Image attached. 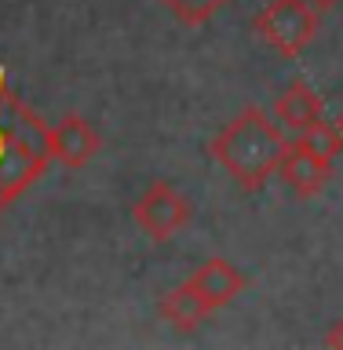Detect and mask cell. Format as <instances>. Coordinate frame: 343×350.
Masks as SVG:
<instances>
[{"instance_id": "5bb4252c", "label": "cell", "mask_w": 343, "mask_h": 350, "mask_svg": "<svg viewBox=\"0 0 343 350\" xmlns=\"http://www.w3.org/2000/svg\"><path fill=\"white\" fill-rule=\"evenodd\" d=\"M336 128H340V135H343V113H340V120H336Z\"/></svg>"}, {"instance_id": "277c9868", "label": "cell", "mask_w": 343, "mask_h": 350, "mask_svg": "<svg viewBox=\"0 0 343 350\" xmlns=\"http://www.w3.org/2000/svg\"><path fill=\"white\" fill-rule=\"evenodd\" d=\"M190 215H194L190 201H186L168 179H153L147 190L139 193L136 208H131L136 226L153 241V245H164V241H172L179 230H186Z\"/></svg>"}, {"instance_id": "ba28073f", "label": "cell", "mask_w": 343, "mask_h": 350, "mask_svg": "<svg viewBox=\"0 0 343 350\" xmlns=\"http://www.w3.org/2000/svg\"><path fill=\"white\" fill-rule=\"evenodd\" d=\"M274 120L285 135H303L307 128H314L322 120V98L303 77H292L285 84V92L274 98Z\"/></svg>"}, {"instance_id": "6da1fadb", "label": "cell", "mask_w": 343, "mask_h": 350, "mask_svg": "<svg viewBox=\"0 0 343 350\" xmlns=\"http://www.w3.org/2000/svg\"><path fill=\"white\" fill-rule=\"evenodd\" d=\"M51 124L15 92L0 66V215L48 172Z\"/></svg>"}, {"instance_id": "4fadbf2b", "label": "cell", "mask_w": 343, "mask_h": 350, "mask_svg": "<svg viewBox=\"0 0 343 350\" xmlns=\"http://www.w3.org/2000/svg\"><path fill=\"white\" fill-rule=\"evenodd\" d=\"M311 4H314L318 11H329V8H336V4H340V0H311Z\"/></svg>"}, {"instance_id": "8fae6325", "label": "cell", "mask_w": 343, "mask_h": 350, "mask_svg": "<svg viewBox=\"0 0 343 350\" xmlns=\"http://www.w3.org/2000/svg\"><path fill=\"white\" fill-rule=\"evenodd\" d=\"M296 139L307 142L314 153H322V157H329V161H336L343 153V135H340L336 124H329V120H318L314 128H307L303 135H296Z\"/></svg>"}, {"instance_id": "9c48e42d", "label": "cell", "mask_w": 343, "mask_h": 350, "mask_svg": "<svg viewBox=\"0 0 343 350\" xmlns=\"http://www.w3.org/2000/svg\"><path fill=\"white\" fill-rule=\"evenodd\" d=\"M157 314H161V321H168L175 328V332H194L212 310H208V306L201 303V295L183 281V284H175V288H168L161 295Z\"/></svg>"}, {"instance_id": "7a4b0ae2", "label": "cell", "mask_w": 343, "mask_h": 350, "mask_svg": "<svg viewBox=\"0 0 343 350\" xmlns=\"http://www.w3.org/2000/svg\"><path fill=\"white\" fill-rule=\"evenodd\" d=\"M285 131L278 128L263 106H245L227 120L212 135L208 150H212L216 164L234 179L245 193H256L267 186V179L278 172V161L285 153Z\"/></svg>"}, {"instance_id": "5b68a950", "label": "cell", "mask_w": 343, "mask_h": 350, "mask_svg": "<svg viewBox=\"0 0 343 350\" xmlns=\"http://www.w3.org/2000/svg\"><path fill=\"white\" fill-rule=\"evenodd\" d=\"M278 179L285 183V190H292L300 201H311V197H318L329 186V179H333V161L322 157V153H314L307 142L292 139L289 146H285L281 161H278Z\"/></svg>"}, {"instance_id": "7c38bea8", "label": "cell", "mask_w": 343, "mask_h": 350, "mask_svg": "<svg viewBox=\"0 0 343 350\" xmlns=\"http://www.w3.org/2000/svg\"><path fill=\"white\" fill-rule=\"evenodd\" d=\"M325 347H329V350H343V317L325 332Z\"/></svg>"}, {"instance_id": "3957f363", "label": "cell", "mask_w": 343, "mask_h": 350, "mask_svg": "<svg viewBox=\"0 0 343 350\" xmlns=\"http://www.w3.org/2000/svg\"><path fill=\"white\" fill-rule=\"evenodd\" d=\"M318 26H322V11L311 0H270L252 18V29L285 59H296L314 40Z\"/></svg>"}, {"instance_id": "8992f818", "label": "cell", "mask_w": 343, "mask_h": 350, "mask_svg": "<svg viewBox=\"0 0 343 350\" xmlns=\"http://www.w3.org/2000/svg\"><path fill=\"white\" fill-rule=\"evenodd\" d=\"M186 284H190V288L201 295V303L216 314V310H223V306H230L241 292L249 288V278H245V273H241L230 259L208 256V259H201V262L190 270Z\"/></svg>"}, {"instance_id": "52a82bcc", "label": "cell", "mask_w": 343, "mask_h": 350, "mask_svg": "<svg viewBox=\"0 0 343 350\" xmlns=\"http://www.w3.org/2000/svg\"><path fill=\"white\" fill-rule=\"evenodd\" d=\"M99 150H103V135L81 113H66L51 128V161H59L62 168H84L95 161Z\"/></svg>"}, {"instance_id": "30bf717a", "label": "cell", "mask_w": 343, "mask_h": 350, "mask_svg": "<svg viewBox=\"0 0 343 350\" xmlns=\"http://www.w3.org/2000/svg\"><path fill=\"white\" fill-rule=\"evenodd\" d=\"M230 4V0H161V8L168 11V15L179 22V26H208L219 11H223Z\"/></svg>"}]
</instances>
